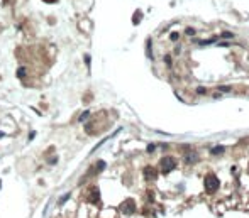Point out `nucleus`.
Returning <instances> with one entry per match:
<instances>
[{"mask_svg":"<svg viewBox=\"0 0 249 218\" xmlns=\"http://www.w3.org/2000/svg\"><path fill=\"white\" fill-rule=\"evenodd\" d=\"M88 199L92 205H97V203L100 201V191H98V188L97 186H93V188H90V191H88Z\"/></svg>","mask_w":249,"mask_h":218,"instance_id":"obj_4","label":"nucleus"},{"mask_svg":"<svg viewBox=\"0 0 249 218\" xmlns=\"http://www.w3.org/2000/svg\"><path fill=\"white\" fill-rule=\"evenodd\" d=\"M120 212L124 213V215H132V213L136 212V203H134V199H125V201L120 205Z\"/></svg>","mask_w":249,"mask_h":218,"instance_id":"obj_3","label":"nucleus"},{"mask_svg":"<svg viewBox=\"0 0 249 218\" xmlns=\"http://www.w3.org/2000/svg\"><path fill=\"white\" fill-rule=\"evenodd\" d=\"M159 166H161V173L168 174L171 169H175V159H173V157H163Z\"/></svg>","mask_w":249,"mask_h":218,"instance_id":"obj_2","label":"nucleus"},{"mask_svg":"<svg viewBox=\"0 0 249 218\" xmlns=\"http://www.w3.org/2000/svg\"><path fill=\"white\" fill-rule=\"evenodd\" d=\"M210 152L212 154H222V152H225V147L224 145H215V147L210 149Z\"/></svg>","mask_w":249,"mask_h":218,"instance_id":"obj_8","label":"nucleus"},{"mask_svg":"<svg viewBox=\"0 0 249 218\" xmlns=\"http://www.w3.org/2000/svg\"><path fill=\"white\" fill-rule=\"evenodd\" d=\"M164 63L168 64V66L171 64V56H169V54H166V56H164Z\"/></svg>","mask_w":249,"mask_h":218,"instance_id":"obj_16","label":"nucleus"},{"mask_svg":"<svg viewBox=\"0 0 249 218\" xmlns=\"http://www.w3.org/2000/svg\"><path fill=\"white\" fill-rule=\"evenodd\" d=\"M185 34H186V36H195V34H197V29H193V27H186V29H185Z\"/></svg>","mask_w":249,"mask_h":218,"instance_id":"obj_10","label":"nucleus"},{"mask_svg":"<svg viewBox=\"0 0 249 218\" xmlns=\"http://www.w3.org/2000/svg\"><path fill=\"white\" fill-rule=\"evenodd\" d=\"M46 3H53V2H56V0H44Z\"/></svg>","mask_w":249,"mask_h":218,"instance_id":"obj_21","label":"nucleus"},{"mask_svg":"<svg viewBox=\"0 0 249 218\" xmlns=\"http://www.w3.org/2000/svg\"><path fill=\"white\" fill-rule=\"evenodd\" d=\"M88 115H90V112H88V110H86V112H83L81 115H80V119H78V120H80V122H85V120L88 119Z\"/></svg>","mask_w":249,"mask_h":218,"instance_id":"obj_13","label":"nucleus"},{"mask_svg":"<svg viewBox=\"0 0 249 218\" xmlns=\"http://www.w3.org/2000/svg\"><path fill=\"white\" fill-rule=\"evenodd\" d=\"M169 39H171L173 42H176V41H178V39H180V34H178V32H171V36H169Z\"/></svg>","mask_w":249,"mask_h":218,"instance_id":"obj_14","label":"nucleus"},{"mask_svg":"<svg viewBox=\"0 0 249 218\" xmlns=\"http://www.w3.org/2000/svg\"><path fill=\"white\" fill-rule=\"evenodd\" d=\"M215 42H217V39L212 37V39H207V41H197V44L198 46H210V44H215Z\"/></svg>","mask_w":249,"mask_h":218,"instance_id":"obj_7","label":"nucleus"},{"mask_svg":"<svg viewBox=\"0 0 249 218\" xmlns=\"http://www.w3.org/2000/svg\"><path fill=\"white\" fill-rule=\"evenodd\" d=\"M26 73H27L26 68H19V69H17V76H19V78H24V76H26Z\"/></svg>","mask_w":249,"mask_h":218,"instance_id":"obj_11","label":"nucleus"},{"mask_svg":"<svg viewBox=\"0 0 249 218\" xmlns=\"http://www.w3.org/2000/svg\"><path fill=\"white\" fill-rule=\"evenodd\" d=\"M219 186H221V181H219L217 176H214V174H208V176L205 178V189H207L208 193L217 191Z\"/></svg>","mask_w":249,"mask_h":218,"instance_id":"obj_1","label":"nucleus"},{"mask_svg":"<svg viewBox=\"0 0 249 218\" xmlns=\"http://www.w3.org/2000/svg\"><path fill=\"white\" fill-rule=\"evenodd\" d=\"M144 176H146V179H154L156 178V171L153 167H146L144 169Z\"/></svg>","mask_w":249,"mask_h":218,"instance_id":"obj_5","label":"nucleus"},{"mask_svg":"<svg viewBox=\"0 0 249 218\" xmlns=\"http://www.w3.org/2000/svg\"><path fill=\"white\" fill-rule=\"evenodd\" d=\"M154 149H156V145H154V144H149V145H147V152H153Z\"/></svg>","mask_w":249,"mask_h":218,"instance_id":"obj_18","label":"nucleus"},{"mask_svg":"<svg viewBox=\"0 0 249 218\" xmlns=\"http://www.w3.org/2000/svg\"><path fill=\"white\" fill-rule=\"evenodd\" d=\"M219 46H221V48H225V46H230V44H229V42H221Z\"/></svg>","mask_w":249,"mask_h":218,"instance_id":"obj_19","label":"nucleus"},{"mask_svg":"<svg viewBox=\"0 0 249 218\" xmlns=\"http://www.w3.org/2000/svg\"><path fill=\"white\" fill-rule=\"evenodd\" d=\"M134 24H139L141 22V10H138V12L134 14V20H132Z\"/></svg>","mask_w":249,"mask_h":218,"instance_id":"obj_12","label":"nucleus"},{"mask_svg":"<svg viewBox=\"0 0 249 218\" xmlns=\"http://www.w3.org/2000/svg\"><path fill=\"white\" fill-rule=\"evenodd\" d=\"M103 169H105V162H103V161H98V164L95 166V171L100 173V171H103Z\"/></svg>","mask_w":249,"mask_h":218,"instance_id":"obj_9","label":"nucleus"},{"mask_svg":"<svg viewBox=\"0 0 249 218\" xmlns=\"http://www.w3.org/2000/svg\"><path fill=\"white\" fill-rule=\"evenodd\" d=\"M70 196H71V195H70V193H66V195H64V196H63V198H61V199H59V205H63V203H64V201H68V199H70Z\"/></svg>","mask_w":249,"mask_h":218,"instance_id":"obj_15","label":"nucleus"},{"mask_svg":"<svg viewBox=\"0 0 249 218\" xmlns=\"http://www.w3.org/2000/svg\"><path fill=\"white\" fill-rule=\"evenodd\" d=\"M198 161V156L197 154H186L185 156V162L186 164H195Z\"/></svg>","mask_w":249,"mask_h":218,"instance_id":"obj_6","label":"nucleus"},{"mask_svg":"<svg viewBox=\"0 0 249 218\" xmlns=\"http://www.w3.org/2000/svg\"><path fill=\"white\" fill-rule=\"evenodd\" d=\"M222 37H234L232 32H222Z\"/></svg>","mask_w":249,"mask_h":218,"instance_id":"obj_17","label":"nucleus"},{"mask_svg":"<svg viewBox=\"0 0 249 218\" xmlns=\"http://www.w3.org/2000/svg\"><path fill=\"white\" fill-rule=\"evenodd\" d=\"M221 90H222V91H229L230 88H229V86H221Z\"/></svg>","mask_w":249,"mask_h":218,"instance_id":"obj_20","label":"nucleus"}]
</instances>
